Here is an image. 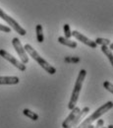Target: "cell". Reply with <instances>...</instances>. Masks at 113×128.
Wrapping results in <instances>:
<instances>
[{
	"mask_svg": "<svg viewBox=\"0 0 113 128\" xmlns=\"http://www.w3.org/2000/svg\"><path fill=\"white\" fill-rule=\"evenodd\" d=\"M25 50H26V52L30 55V56H32V58L33 60H35L37 64L42 68V69H44L48 74L50 75H53V74H55L56 73V68L55 67H53L52 65H50V64L45 60V59H43L38 53H37V51L34 49V48H32L31 44H25Z\"/></svg>",
	"mask_w": 113,
	"mask_h": 128,
	"instance_id": "obj_1",
	"label": "cell"
},
{
	"mask_svg": "<svg viewBox=\"0 0 113 128\" xmlns=\"http://www.w3.org/2000/svg\"><path fill=\"white\" fill-rule=\"evenodd\" d=\"M87 76V71L85 69H82L81 71L79 72V75H78V78L76 80L75 83V86H74V89H73V92H72V95L70 98V102L68 104V108L71 110H73L76 104H77V102L79 100V96H80V93H81L82 87H83V83L85 81V78Z\"/></svg>",
	"mask_w": 113,
	"mask_h": 128,
	"instance_id": "obj_2",
	"label": "cell"
},
{
	"mask_svg": "<svg viewBox=\"0 0 113 128\" xmlns=\"http://www.w3.org/2000/svg\"><path fill=\"white\" fill-rule=\"evenodd\" d=\"M112 108H113L112 102H111V100L107 102L106 104H102L100 108H98L97 110L94 112L91 116H89V117H87L86 119H84V120H83V121H82L81 123H80L76 128H87L89 125L93 124V122H95V121H96L97 119H98L101 115H103L104 113H106L107 112H109Z\"/></svg>",
	"mask_w": 113,
	"mask_h": 128,
	"instance_id": "obj_3",
	"label": "cell"
},
{
	"mask_svg": "<svg viewBox=\"0 0 113 128\" xmlns=\"http://www.w3.org/2000/svg\"><path fill=\"white\" fill-rule=\"evenodd\" d=\"M0 18L2 20H4L8 25H10V27L16 32H18L20 36H26V34H27L26 30L20 26V24L17 22L15 19H13L12 17L9 16L8 14H6L1 8H0Z\"/></svg>",
	"mask_w": 113,
	"mask_h": 128,
	"instance_id": "obj_4",
	"label": "cell"
},
{
	"mask_svg": "<svg viewBox=\"0 0 113 128\" xmlns=\"http://www.w3.org/2000/svg\"><path fill=\"white\" fill-rule=\"evenodd\" d=\"M12 44H13V46H14V48H15L16 52L18 53L20 59H21V62L24 64L28 63V62H29V56H28V53L26 52V50H25L24 46H22L20 40H19L18 38H14L12 40Z\"/></svg>",
	"mask_w": 113,
	"mask_h": 128,
	"instance_id": "obj_5",
	"label": "cell"
},
{
	"mask_svg": "<svg viewBox=\"0 0 113 128\" xmlns=\"http://www.w3.org/2000/svg\"><path fill=\"white\" fill-rule=\"evenodd\" d=\"M0 56H2V58L6 59L7 61H9L11 64H13L16 68H18L21 71H26V64L22 63L21 61H19L16 59L12 54H10L9 52H7L4 49H0Z\"/></svg>",
	"mask_w": 113,
	"mask_h": 128,
	"instance_id": "obj_6",
	"label": "cell"
},
{
	"mask_svg": "<svg viewBox=\"0 0 113 128\" xmlns=\"http://www.w3.org/2000/svg\"><path fill=\"white\" fill-rule=\"evenodd\" d=\"M71 34H72V36H73L77 40H80L84 44H86V46H90V48H97V44L95 42V40H92L91 38H87L86 36L82 34L81 32H79L78 31H73V32H71Z\"/></svg>",
	"mask_w": 113,
	"mask_h": 128,
	"instance_id": "obj_7",
	"label": "cell"
},
{
	"mask_svg": "<svg viewBox=\"0 0 113 128\" xmlns=\"http://www.w3.org/2000/svg\"><path fill=\"white\" fill-rule=\"evenodd\" d=\"M89 112H90V108H89V106H85V108H84L82 110H80V112L77 114V116L75 117L74 121L71 123V125H70L68 128H76L77 127L82 121H83V119L85 118V116L89 113Z\"/></svg>",
	"mask_w": 113,
	"mask_h": 128,
	"instance_id": "obj_8",
	"label": "cell"
},
{
	"mask_svg": "<svg viewBox=\"0 0 113 128\" xmlns=\"http://www.w3.org/2000/svg\"><path fill=\"white\" fill-rule=\"evenodd\" d=\"M80 110H81V108H77V106H75L73 110H71V113L67 116V118L62 122V128L69 127V126L71 125V123L74 121V119H75V117L77 116V114L80 112Z\"/></svg>",
	"mask_w": 113,
	"mask_h": 128,
	"instance_id": "obj_9",
	"label": "cell"
},
{
	"mask_svg": "<svg viewBox=\"0 0 113 128\" xmlns=\"http://www.w3.org/2000/svg\"><path fill=\"white\" fill-rule=\"evenodd\" d=\"M20 79L16 76H0V85H16Z\"/></svg>",
	"mask_w": 113,
	"mask_h": 128,
	"instance_id": "obj_10",
	"label": "cell"
},
{
	"mask_svg": "<svg viewBox=\"0 0 113 128\" xmlns=\"http://www.w3.org/2000/svg\"><path fill=\"white\" fill-rule=\"evenodd\" d=\"M58 42H59L61 44H63L65 46H68V48H76L77 46H78L76 42L71 40L70 38H66L64 36H59V38H58Z\"/></svg>",
	"mask_w": 113,
	"mask_h": 128,
	"instance_id": "obj_11",
	"label": "cell"
},
{
	"mask_svg": "<svg viewBox=\"0 0 113 128\" xmlns=\"http://www.w3.org/2000/svg\"><path fill=\"white\" fill-rule=\"evenodd\" d=\"M35 32H36V40L38 42H43L44 36H43V29L41 25H36L35 27Z\"/></svg>",
	"mask_w": 113,
	"mask_h": 128,
	"instance_id": "obj_12",
	"label": "cell"
},
{
	"mask_svg": "<svg viewBox=\"0 0 113 128\" xmlns=\"http://www.w3.org/2000/svg\"><path fill=\"white\" fill-rule=\"evenodd\" d=\"M23 113H24V115H26L27 117L31 118V119L33 120V121H36V120L39 118V116H38V114H37V113L32 112V110H29V108H25V110H23Z\"/></svg>",
	"mask_w": 113,
	"mask_h": 128,
	"instance_id": "obj_13",
	"label": "cell"
},
{
	"mask_svg": "<svg viewBox=\"0 0 113 128\" xmlns=\"http://www.w3.org/2000/svg\"><path fill=\"white\" fill-rule=\"evenodd\" d=\"M101 51L107 56V58H108V60H109V62L111 65H113V54H112V51L108 48V46H101Z\"/></svg>",
	"mask_w": 113,
	"mask_h": 128,
	"instance_id": "obj_14",
	"label": "cell"
},
{
	"mask_svg": "<svg viewBox=\"0 0 113 128\" xmlns=\"http://www.w3.org/2000/svg\"><path fill=\"white\" fill-rule=\"evenodd\" d=\"M95 42H96L97 44H100V46H108L111 44V40H108V38H96Z\"/></svg>",
	"mask_w": 113,
	"mask_h": 128,
	"instance_id": "obj_15",
	"label": "cell"
},
{
	"mask_svg": "<svg viewBox=\"0 0 113 128\" xmlns=\"http://www.w3.org/2000/svg\"><path fill=\"white\" fill-rule=\"evenodd\" d=\"M63 30H64V38H70L72 36V34H71V29H70V25L69 24H65L63 26Z\"/></svg>",
	"mask_w": 113,
	"mask_h": 128,
	"instance_id": "obj_16",
	"label": "cell"
},
{
	"mask_svg": "<svg viewBox=\"0 0 113 128\" xmlns=\"http://www.w3.org/2000/svg\"><path fill=\"white\" fill-rule=\"evenodd\" d=\"M103 87L108 91V92H110V93H113V85L110 83V82H108V81H105L104 83H103Z\"/></svg>",
	"mask_w": 113,
	"mask_h": 128,
	"instance_id": "obj_17",
	"label": "cell"
},
{
	"mask_svg": "<svg viewBox=\"0 0 113 128\" xmlns=\"http://www.w3.org/2000/svg\"><path fill=\"white\" fill-rule=\"evenodd\" d=\"M0 31L4 32H11V28L8 27V26H5V25L0 24Z\"/></svg>",
	"mask_w": 113,
	"mask_h": 128,
	"instance_id": "obj_18",
	"label": "cell"
},
{
	"mask_svg": "<svg viewBox=\"0 0 113 128\" xmlns=\"http://www.w3.org/2000/svg\"><path fill=\"white\" fill-rule=\"evenodd\" d=\"M103 124H104V121H103L102 119H98V120H97V125H96L94 128H101L102 126H103Z\"/></svg>",
	"mask_w": 113,
	"mask_h": 128,
	"instance_id": "obj_19",
	"label": "cell"
},
{
	"mask_svg": "<svg viewBox=\"0 0 113 128\" xmlns=\"http://www.w3.org/2000/svg\"><path fill=\"white\" fill-rule=\"evenodd\" d=\"M109 48L110 50H111V49H112V50H113V44H112V42H111V44H109V48Z\"/></svg>",
	"mask_w": 113,
	"mask_h": 128,
	"instance_id": "obj_20",
	"label": "cell"
},
{
	"mask_svg": "<svg viewBox=\"0 0 113 128\" xmlns=\"http://www.w3.org/2000/svg\"><path fill=\"white\" fill-rule=\"evenodd\" d=\"M95 127V126H94V125H92V124H91V125H89V126H88V127L87 128H94Z\"/></svg>",
	"mask_w": 113,
	"mask_h": 128,
	"instance_id": "obj_21",
	"label": "cell"
},
{
	"mask_svg": "<svg viewBox=\"0 0 113 128\" xmlns=\"http://www.w3.org/2000/svg\"><path fill=\"white\" fill-rule=\"evenodd\" d=\"M107 128H113L112 124H110V125H108V126H107Z\"/></svg>",
	"mask_w": 113,
	"mask_h": 128,
	"instance_id": "obj_22",
	"label": "cell"
},
{
	"mask_svg": "<svg viewBox=\"0 0 113 128\" xmlns=\"http://www.w3.org/2000/svg\"><path fill=\"white\" fill-rule=\"evenodd\" d=\"M101 128H107V127H104V126H102V127H101Z\"/></svg>",
	"mask_w": 113,
	"mask_h": 128,
	"instance_id": "obj_23",
	"label": "cell"
}]
</instances>
